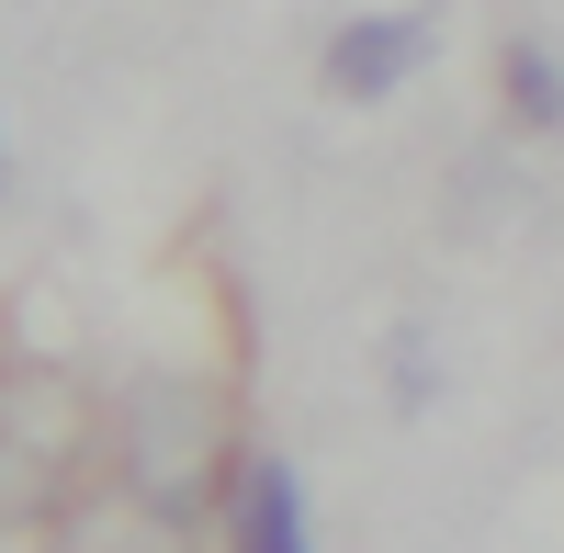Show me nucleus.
I'll use <instances>...</instances> for the list:
<instances>
[{
	"label": "nucleus",
	"instance_id": "1",
	"mask_svg": "<svg viewBox=\"0 0 564 553\" xmlns=\"http://www.w3.org/2000/svg\"><path fill=\"white\" fill-rule=\"evenodd\" d=\"M113 464H124V497H148V509L193 520L215 475H226V395L204 373H124L113 395Z\"/></svg>",
	"mask_w": 564,
	"mask_h": 553
},
{
	"label": "nucleus",
	"instance_id": "2",
	"mask_svg": "<svg viewBox=\"0 0 564 553\" xmlns=\"http://www.w3.org/2000/svg\"><path fill=\"white\" fill-rule=\"evenodd\" d=\"M430 12H361V23H339L327 34V57H316V79H327V102H395V90L417 79V57H430Z\"/></svg>",
	"mask_w": 564,
	"mask_h": 553
},
{
	"label": "nucleus",
	"instance_id": "3",
	"mask_svg": "<svg viewBox=\"0 0 564 553\" xmlns=\"http://www.w3.org/2000/svg\"><path fill=\"white\" fill-rule=\"evenodd\" d=\"M57 553H193V520L102 486V497H79V509H57Z\"/></svg>",
	"mask_w": 564,
	"mask_h": 553
},
{
	"label": "nucleus",
	"instance_id": "4",
	"mask_svg": "<svg viewBox=\"0 0 564 553\" xmlns=\"http://www.w3.org/2000/svg\"><path fill=\"white\" fill-rule=\"evenodd\" d=\"M520 204H531V170H520V159H508V148H463V170H452V204H441V226H452L463 249H475V238H497V226L520 215Z\"/></svg>",
	"mask_w": 564,
	"mask_h": 553
},
{
	"label": "nucleus",
	"instance_id": "5",
	"mask_svg": "<svg viewBox=\"0 0 564 553\" xmlns=\"http://www.w3.org/2000/svg\"><path fill=\"white\" fill-rule=\"evenodd\" d=\"M238 553H316L305 542V486H294V464H260L238 475Z\"/></svg>",
	"mask_w": 564,
	"mask_h": 553
},
{
	"label": "nucleus",
	"instance_id": "6",
	"mask_svg": "<svg viewBox=\"0 0 564 553\" xmlns=\"http://www.w3.org/2000/svg\"><path fill=\"white\" fill-rule=\"evenodd\" d=\"M508 124H531V135H553V113H564V79H553V45L542 34H520V45H508Z\"/></svg>",
	"mask_w": 564,
	"mask_h": 553
},
{
	"label": "nucleus",
	"instance_id": "7",
	"mask_svg": "<svg viewBox=\"0 0 564 553\" xmlns=\"http://www.w3.org/2000/svg\"><path fill=\"white\" fill-rule=\"evenodd\" d=\"M384 384H395V406H430V395H441V384H430V339H417V328L384 350Z\"/></svg>",
	"mask_w": 564,
	"mask_h": 553
},
{
	"label": "nucleus",
	"instance_id": "8",
	"mask_svg": "<svg viewBox=\"0 0 564 553\" xmlns=\"http://www.w3.org/2000/svg\"><path fill=\"white\" fill-rule=\"evenodd\" d=\"M0 193H12V148H0Z\"/></svg>",
	"mask_w": 564,
	"mask_h": 553
}]
</instances>
